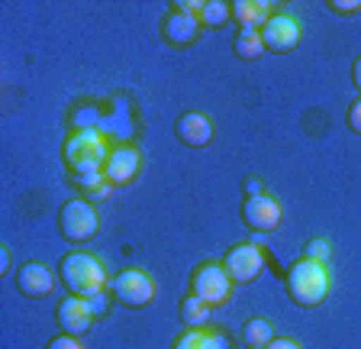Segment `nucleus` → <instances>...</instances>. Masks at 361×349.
I'll return each instance as SVG.
<instances>
[{
  "label": "nucleus",
  "mask_w": 361,
  "mask_h": 349,
  "mask_svg": "<svg viewBox=\"0 0 361 349\" xmlns=\"http://www.w3.org/2000/svg\"><path fill=\"white\" fill-rule=\"evenodd\" d=\"M178 314H180V320L188 324V330H203V326L210 324L213 307L210 304H203L200 297H194V295H184L180 304H178Z\"/></svg>",
  "instance_id": "nucleus-16"
},
{
  "label": "nucleus",
  "mask_w": 361,
  "mask_h": 349,
  "mask_svg": "<svg viewBox=\"0 0 361 349\" xmlns=\"http://www.w3.org/2000/svg\"><path fill=\"white\" fill-rule=\"evenodd\" d=\"M59 278L75 297H94L97 291H106V268L97 256L84 249L68 252L59 262Z\"/></svg>",
  "instance_id": "nucleus-2"
},
{
  "label": "nucleus",
  "mask_w": 361,
  "mask_h": 349,
  "mask_svg": "<svg viewBox=\"0 0 361 349\" xmlns=\"http://www.w3.org/2000/svg\"><path fill=\"white\" fill-rule=\"evenodd\" d=\"M326 7H329L332 13H338V16H352V13H358L361 10V0H329Z\"/></svg>",
  "instance_id": "nucleus-24"
},
{
  "label": "nucleus",
  "mask_w": 361,
  "mask_h": 349,
  "mask_svg": "<svg viewBox=\"0 0 361 349\" xmlns=\"http://www.w3.org/2000/svg\"><path fill=\"white\" fill-rule=\"evenodd\" d=\"M332 256V246L326 243V239H310L307 246H303V259H310V262H319V266H326Z\"/></svg>",
  "instance_id": "nucleus-22"
},
{
  "label": "nucleus",
  "mask_w": 361,
  "mask_h": 349,
  "mask_svg": "<svg viewBox=\"0 0 361 349\" xmlns=\"http://www.w3.org/2000/svg\"><path fill=\"white\" fill-rule=\"evenodd\" d=\"M197 20H200V26H207V30H223V26L233 20V4H226V0H203Z\"/></svg>",
  "instance_id": "nucleus-17"
},
{
  "label": "nucleus",
  "mask_w": 361,
  "mask_h": 349,
  "mask_svg": "<svg viewBox=\"0 0 361 349\" xmlns=\"http://www.w3.org/2000/svg\"><path fill=\"white\" fill-rule=\"evenodd\" d=\"M271 340H274V326H271V320H264V317L245 320V326H242V343H245L248 349H268Z\"/></svg>",
  "instance_id": "nucleus-18"
},
{
  "label": "nucleus",
  "mask_w": 361,
  "mask_h": 349,
  "mask_svg": "<svg viewBox=\"0 0 361 349\" xmlns=\"http://www.w3.org/2000/svg\"><path fill=\"white\" fill-rule=\"evenodd\" d=\"M55 320H59L61 333L78 336V340H81L90 326H94V320H97V317H94V311H90L87 297H75V295H71V297H65V301L59 304Z\"/></svg>",
  "instance_id": "nucleus-11"
},
{
  "label": "nucleus",
  "mask_w": 361,
  "mask_h": 349,
  "mask_svg": "<svg viewBox=\"0 0 361 349\" xmlns=\"http://www.w3.org/2000/svg\"><path fill=\"white\" fill-rule=\"evenodd\" d=\"M87 304H90V311H94V317H104L106 307H110V297H106V291H97L94 297H87Z\"/></svg>",
  "instance_id": "nucleus-27"
},
{
  "label": "nucleus",
  "mask_w": 361,
  "mask_h": 349,
  "mask_svg": "<svg viewBox=\"0 0 361 349\" xmlns=\"http://www.w3.org/2000/svg\"><path fill=\"white\" fill-rule=\"evenodd\" d=\"M200 349H233V340L216 330V326H203L200 330Z\"/></svg>",
  "instance_id": "nucleus-21"
},
{
  "label": "nucleus",
  "mask_w": 361,
  "mask_h": 349,
  "mask_svg": "<svg viewBox=\"0 0 361 349\" xmlns=\"http://www.w3.org/2000/svg\"><path fill=\"white\" fill-rule=\"evenodd\" d=\"M300 23L293 13H271V20L262 26V42H264V52H274V55H287L293 49L300 46Z\"/></svg>",
  "instance_id": "nucleus-8"
},
{
  "label": "nucleus",
  "mask_w": 361,
  "mask_h": 349,
  "mask_svg": "<svg viewBox=\"0 0 361 349\" xmlns=\"http://www.w3.org/2000/svg\"><path fill=\"white\" fill-rule=\"evenodd\" d=\"M287 295L303 311L319 307L329 297V268L319 262H310V259H297L287 268Z\"/></svg>",
  "instance_id": "nucleus-3"
},
{
  "label": "nucleus",
  "mask_w": 361,
  "mask_h": 349,
  "mask_svg": "<svg viewBox=\"0 0 361 349\" xmlns=\"http://www.w3.org/2000/svg\"><path fill=\"white\" fill-rule=\"evenodd\" d=\"M219 266L226 268V275H229L233 285H252L255 278H262L264 259H262V249H258L255 243H235L233 249L223 256Z\"/></svg>",
  "instance_id": "nucleus-7"
},
{
  "label": "nucleus",
  "mask_w": 361,
  "mask_h": 349,
  "mask_svg": "<svg viewBox=\"0 0 361 349\" xmlns=\"http://www.w3.org/2000/svg\"><path fill=\"white\" fill-rule=\"evenodd\" d=\"M268 349H303L297 340H290V336H274V340L268 343Z\"/></svg>",
  "instance_id": "nucleus-28"
},
{
  "label": "nucleus",
  "mask_w": 361,
  "mask_h": 349,
  "mask_svg": "<svg viewBox=\"0 0 361 349\" xmlns=\"http://www.w3.org/2000/svg\"><path fill=\"white\" fill-rule=\"evenodd\" d=\"M100 230V217L97 211H94V204H90L87 198H71L61 204L59 211V233L65 236L68 243H90L94 236H97Z\"/></svg>",
  "instance_id": "nucleus-4"
},
{
  "label": "nucleus",
  "mask_w": 361,
  "mask_h": 349,
  "mask_svg": "<svg viewBox=\"0 0 361 349\" xmlns=\"http://www.w3.org/2000/svg\"><path fill=\"white\" fill-rule=\"evenodd\" d=\"M190 295L200 297L203 304H210L213 311H216V307H223V304L229 301V295H233V281H229L223 266L203 262V266H197L194 275H190Z\"/></svg>",
  "instance_id": "nucleus-6"
},
{
  "label": "nucleus",
  "mask_w": 361,
  "mask_h": 349,
  "mask_svg": "<svg viewBox=\"0 0 361 349\" xmlns=\"http://www.w3.org/2000/svg\"><path fill=\"white\" fill-rule=\"evenodd\" d=\"M71 182H75V188H81L84 194H87V198H94V201H106V198H110V191H113V184L106 182V174H104V172L75 174Z\"/></svg>",
  "instance_id": "nucleus-20"
},
{
  "label": "nucleus",
  "mask_w": 361,
  "mask_h": 349,
  "mask_svg": "<svg viewBox=\"0 0 361 349\" xmlns=\"http://www.w3.org/2000/svg\"><path fill=\"white\" fill-rule=\"evenodd\" d=\"M242 223L258 236L274 233V230L281 227V204L274 198H268V194L245 198L242 201Z\"/></svg>",
  "instance_id": "nucleus-9"
},
{
  "label": "nucleus",
  "mask_w": 361,
  "mask_h": 349,
  "mask_svg": "<svg viewBox=\"0 0 361 349\" xmlns=\"http://www.w3.org/2000/svg\"><path fill=\"white\" fill-rule=\"evenodd\" d=\"M0 272H10V252H0Z\"/></svg>",
  "instance_id": "nucleus-31"
},
{
  "label": "nucleus",
  "mask_w": 361,
  "mask_h": 349,
  "mask_svg": "<svg viewBox=\"0 0 361 349\" xmlns=\"http://www.w3.org/2000/svg\"><path fill=\"white\" fill-rule=\"evenodd\" d=\"M139 168H142V155H139V149H135V146H113L110 155H106L104 174H106V182L116 188V184L135 182Z\"/></svg>",
  "instance_id": "nucleus-13"
},
{
  "label": "nucleus",
  "mask_w": 361,
  "mask_h": 349,
  "mask_svg": "<svg viewBox=\"0 0 361 349\" xmlns=\"http://www.w3.org/2000/svg\"><path fill=\"white\" fill-rule=\"evenodd\" d=\"M233 52H235V59H242V61L262 59V52H264L262 30H239L233 39Z\"/></svg>",
  "instance_id": "nucleus-19"
},
{
  "label": "nucleus",
  "mask_w": 361,
  "mask_h": 349,
  "mask_svg": "<svg viewBox=\"0 0 361 349\" xmlns=\"http://www.w3.org/2000/svg\"><path fill=\"white\" fill-rule=\"evenodd\" d=\"M45 349H84V343L78 340V336L61 333V336H52V340L45 343Z\"/></svg>",
  "instance_id": "nucleus-25"
},
{
  "label": "nucleus",
  "mask_w": 361,
  "mask_h": 349,
  "mask_svg": "<svg viewBox=\"0 0 361 349\" xmlns=\"http://www.w3.org/2000/svg\"><path fill=\"white\" fill-rule=\"evenodd\" d=\"M352 81H355V88L361 91V55L355 59V65H352Z\"/></svg>",
  "instance_id": "nucleus-30"
},
{
  "label": "nucleus",
  "mask_w": 361,
  "mask_h": 349,
  "mask_svg": "<svg viewBox=\"0 0 361 349\" xmlns=\"http://www.w3.org/2000/svg\"><path fill=\"white\" fill-rule=\"evenodd\" d=\"M55 278H52V268L42 266V262H26V266L16 268V291L30 301H39L52 291Z\"/></svg>",
  "instance_id": "nucleus-14"
},
{
  "label": "nucleus",
  "mask_w": 361,
  "mask_h": 349,
  "mask_svg": "<svg viewBox=\"0 0 361 349\" xmlns=\"http://www.w3.org/2000/svg\"><path fill=\"white\" fill-rule=\"evenodd\" d=\"M245 194H248V198L262 194V182H258V178H245Z\"/></svg>",
  "instance_id": "nucleus-29"
},
{
  "label": "nucleus",
  "mask_w": 361,
  "mask_h": 349,
  "mask_svg": "<svg viewBox=\"0 0 361 349\" xmlns=\"http://www.w3.org/2000/svg\"><path fill=\"white\" fill-rule=\"evenodd\" d=\"M174 136L178 143H184L188 149H203V146H210L213 136H216V126L207 114L200 110H188V114H180L174 120Z\"/></svg>",
  "instance_id": "nucleus-10"
},
{
  "label": "nucleus",
  "mask_w": 361,
  "mask_h": 349,
  "mask_svg": "<svg viewBox=\"0 0 361 349\" xmlns=\"http://www.w3.org/2000/svg\"><path fill=\"white\" fill-rule=\"evenodd\" d=\"M197 36H200L197 13H184V10H174V7H171V13H165V20H161V39H165L168 46L188 49L197 42Z\"/></svg>",
  "instance_id": "nucleus-12"
},
{
  "label": "nucleus",
  "mask_w": 361,
  "mask_h": 349,
  "mask_svg": "<svg viewBox=\"0 0 361 349\" xmlns=\"http://www.w3.org/2000/svg\"><path fill=\"white\" fill-rule=\"evenodd\" d=\"M233 20L239 30H262L271 20V4H264V0H235Z\"/></svg>",
  "instance_id": "nucleus-15"
},
{
  "label": "nucleus",
  "mask_w": 361,
  "mask_h": 349,
  "mask_svg": "<svg viewBox=\"0 0 361 349\" xmlns=\"http://www.w3.org/2000/svg\"><path fill=\"white\" fill-rule=\"evenodd\" d=\"M345 123H348V129H352V133H358V136H361V97L355 100L352 107H348Z\"/></svg>",
  "instance_id": "nucleus-26"
},
{
  "label": "nucleus",
  "mask_w": 361,
  "mask_h": 349,
  "mask_svg": "<svg viewBox=\"0 0 361 349\" xmlns=\"http://www.w3.org/2000/svg\"><path fill=\"white\" fill-rule=\"evenodd\" d=\"M110 295L116 304L129 307V311H142L155 301V281L142 268H123L110 285Z\"/></svg>",
  "instance_id": "nucleus-5"
},
{
  "label": "nucleus",
  "mask_w": 361,
  "mask_h": 349,
  "mask_svg": "<svg viewBox=\"0 0 361 349\" xmlns=\"http://www.w3.org/2000/svg\"><path fill=\"white\" fill-rule=\"evenodd\" d=\"M106 155H110L106 136L94 126H78L75 133L61 143V162H65V168L71 172V178H75V174L104 172Z\"/></svg>",
  "instance_id": "nucleus-1"
},
{
  "label": "nucleus",
  "mask_w": 361,
  "mask_h": 349,
  "mask_svg": "<svg viewBox=\"0 0 361 349\" xmlns=\"http://www.w3.org/2000/svg\"><path fill=\"white\" fill-rule=\"evenodd\" d=\"M171 349H200V330H180L174 336Z\"/></svg>",
  "instance_id": "nucleus-23"
}]
</instances>
